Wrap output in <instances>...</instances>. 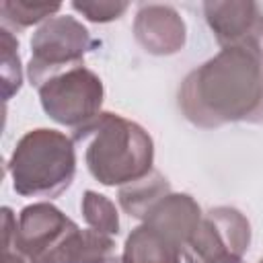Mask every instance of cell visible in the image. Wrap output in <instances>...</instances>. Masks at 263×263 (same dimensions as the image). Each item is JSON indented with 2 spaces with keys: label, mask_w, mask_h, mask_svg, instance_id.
Wrapping results in <instances>:
<instances>
[{
  "label": "cell",
  "mask_w": 263,
  "mask_h": 263,
  "mask_svg": "<svg viewBox=\"0 0 263 263\" xmlns=\"http://www.w3.org/2000/svg\"><path fill=\"white\" fill-rule=\"evenodd\" d=\"M177 101L185 119L203 129L261 115L263 60L247 49L224 47L183 78Z\"/></svg>",
  "instance_id": "obj_1"
},
{
  "label": "cell",
  "mask_w": 263,
  "mask_h": 263,
  "mask_svg": "<svg viewBox=\"0 0 263 263\" xmlns=\"http://www.w3.org/2000/svg\"><path fill=\"white\" fill-rule=\"evenodd\" d=\"M72 140L86 144V168L101 185L123 187L154 168L152 136L119 113L101 111L92 121L74 129Z\"/></svg>",
  "instance_id": "obj_2"
},
{
  "label": "cell",
  "mask_w": 263,
  "mask_h": 263,
  "mask_svg": "<svg viewBox=\"0 0 263 263\" xmlns=\"http://www.w3.org/2000/svg\"><path fill=\"white\" fill-rule=\"evenodd\" d=\"M6 171L12 179V189L18 195L53 199L74 181V140L64 132L49 127L29 129L14 144Z\"/></svg>",
  "instance_id": "obj_3"
},
{
  "label": "cell",
  "mask_w": 263,
  "mask_h": 263,
  "mask_svg": "<svg viewBox=\"0 0 263 263\" xmlns=\"http://www.w3.org/2000/svg\"><path fill=\"white\" fill-rule=\"evenodd\" d=\"M99 45L90 31L74 16L60 14L41 23L31 37V60L27 64V78L33 86L82 66L84 55Z\"/></svg>",
  "instance_id": "obj_4"
},
{
  "label": "cell",
  "mask_w": 263,
  "mask_h": 263,
  "mask_svg": "<svg viewBox=\"0 0 263 263\" xmlns=\"http://www.w3.org/2000/svg\"><path fill=\"white\" fill-rule=\"evenodd\" d=\"M37 92L49 119L72 129H78L101 115L105 99L103 80L84 64L45 80Z\"/></svg>",
  "instance_id": "obj_5"
},
{
  "label": "cell",
  "mask_w": 263,
  "mask_h": 263,
  "mask_svg": "<svg viewBox=\"0 0 263 263\" xmlns=\"http://www.w3.org/2000/svg\"><path fill=\"white\" fill-rule=\"evenodd\" d=\"M251 245V222L230 205L208 210L183 249L185 263H240Z\"/></svg>",
  "instance_id": "obj_6"
},
{
  "label": "cell",
  "mask_w": 263,
  "mask_h": 263,
  "mask_svg": "<svg viewBox=\"0 0 263 263\" xmlns=\"http://www.w3.org/2000/svg\"><path fill=\"white\" fill-rule=\"evenodd\" d=\"M80 226L49 201H35L21 210L12 249L29 263H55L66 240Z\"/></svg>",
  "instance_id": "obj_7"
},
{
  "label": "cell",
  "mask_w": 263,
  "mask_h": 263,
  "mask_svg": "<svg viewBox=\"0 0 263 263\" xmlns=\"http://www.w3.org/2000/svg\"><path fill=\"white\" fill-rule=\"evenodd\" d=\"M203 16L218 45L238 47L263 60V10L253 0H208Z\"/></svg>",
  "instance_id": "obj_8"
},
{
  "label": "cell",
  "mask_w": 263,
  "mask_h": 263,
  "mask_svg": "<svg viewBox=\"0 0 263 263\" xmlns=\"http://www.w3.org/2000/svg\"><path fill=\"white\" fill-rule=\"evenodd\" d=\"M134 37L146 53L173 55L185 47L187 27L175 6L148 2L134 16Z\"/></svg>",
  "instance_id": "obj_9"
},
{
  "label": "cell",
  "mask_w": 263,
  "mask_h": 263,
  "mask_svg": "<svg viewBox=\"0 0 263 263\" xmlns=\"http://www.w3.org/2000/svg\"><path fill=\"white\" fill-rule=\"evenodd\" d=\"M203 212L189 193H168L146 216V224L175 242L181 251L197 228Z\"/></svg>",
  "instance_id": "obj_10"
},
{
  "label": "cell",
  "mask_w": 263,
  "mask_h": 263,
  "mask_svg": "<svg viewBox=\"0 0 263 263\" xmlns=\"http://www.w3.org/2000/svg\"><path fill=\"white\" fill-rule=\"evenodd\" d=\"M121 259L123 263H181L183 251L142 222L127 234Z\"/></svg>",
  "instance_id": "obj_11"
},
{
  "label": "cell",
  "mask_w": 263,
  "mask_h": 263,
  "mask_svg": "<svg viewBox=\"0 0 263 263\" xmlns=\"http://www.w3.org/2000/svg\"><path fill=\"white\" fill-rule=\"evenodd\" d=\"M171 191V183L168 179L152 168L148 175H144L138 181H132L123 187H119L117 191V201L121 205V210L136 220H146V216L152 212V208L164 199Z\"/></svg>",
  "instance_id": "obj_12"
},
{
  "label": "cell",
  "mask_w": 263,
  "mask_h": 263,
  "mask_svg": "<svg viewBox=\"0 0 263 263\" xmlns=\"http://www.w3.org/2000/svg\"><path fill=\"white\" fill-rule=\"evenodd\" d=\"M115 255V240L92 228H78L55 257V263H103Z\"/></svg>",
  "instance_id": "obj_13"
},
{
  "label": "cell",
  "mask_w": 263,
  "mask_h": 263,
  "mask_svg": "<svg viewBox=\"0 0 263 263\" xmlns=\"http://www.w3.org/2000/svg\"><path fill=\"white\" fill-rule=\"evenodd\" d=\"M62 8V2H41V0H2L0 16L2 27L10 33H18L33 25H41L51 18Z\"/></svg>",
  "instance_id": "obj_14"
},
{
  "label": "cell",
  "mask_w": 263,
  "mask_h": 263,
  "mask_svg": "<svg viewBox=\"0 0 263 263\" xmlns=\"http://www.w3.org/2000/svg\"><path fill=\"white\" fill-rule=\"evenodd\" d=\"M80 210H82V218L86 222L88 228L109 234V236H117L119 234V214L115 203L92 189H86L82 193V201H80Z\"/></svg>",
  "instance_id": "obj_15"
},
{
  "label": "cell",
  "mask_w": 263,
  "mask_h": 263,
  "mask_svg": "<svg viewBox=\"0 0 263 263\" xmlns=\"http://www.w3.org/2000/svg\"><path fill=\"white\" fill-rule=\"evenodd\" d=\"M0 47H2V97L10 101L23 86V68L18 55V39L4 27H0Z\"/></svg>",
  "instance_id": "obj_16"
},
{
  "label": "cell",
  "mask_w": 263,
  "mask_h": 263,
  "mask_svg": "<svg viewBox=\"0 0 263 263\" xmlns=\"http://www.w3.org/2000/svg\"><path fill=\"white\" fill-rule=\"evenodd\" d=\"M72 8L80 12L90 23H111L123 16V12L129 8V2L125 0H74Z\"/></svg>",
  "instance_id": "obj_17"
},
{
  "label": "cell",
  "mask_w": 263,
  "mask_h": 263,
  "mask_svg": "<svg viewBox=\"0 0 263 263\" xmlns=\"http://www.w3.org/2000/svg\"><path fill=\"white\" fill-rule=\"evenodd\" d=\"M2 263H29L21 253H16L14 249H4L2 253Z\"/></svg>",
  "instance_id": "obj_18"
},
{
  "label": "cell",
  "mask_w": 263,
  "mask_h": 263,
  "mask_svg": "<svg viewBox=\"0 0 263 263\" xmlns=\"http://www.w3.org/2000/svg\"><path fill=\"white\" fill-rule=\"evenodd\" d=\"M103 263H123V259L121 257H117V255H113V257H109L107 261H103Z\"/></svg>",
  "instance_id": "obj_19"
},
{
  "label": "cell",
  "mask_w": 263,
  "mask_h": 263,
  "mask_svg": "<svg viewBox=\"0 0 263 263\" xmlns=\"http://www.w3.org/2000/svg\"><path fill=\"white\" fill-rule=\"evenodd\" d=\"M259 263H263V259H261V261H259Z\"/></svg>",
  "instance_id": "obj_20"
},
{
  "label": "cell",
  "mask_w": 263,
  "mask_h": 263,
  "mask_svg": "<svg viewBox=\"0 0 263 263\" xmlns=\"http://www.w3.org/2000/svg\"><path fill=\"white\" fill-rule=\"evenodd\" d=\"M240 263H242V261H240Z\"/></svg>",
  "instance_id": "obj_21"
}]
</instances>
